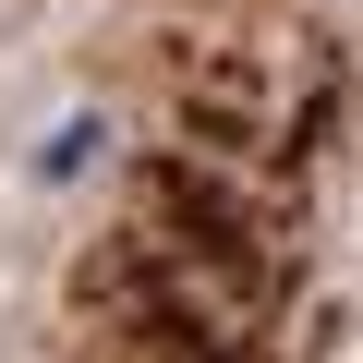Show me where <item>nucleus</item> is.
Returning a JSON list of instances; mask_svg holds the SVG:
<instances>
[{"mask_svg": "<svg viewBox=\"0 0 363 363\" xmlns=\"http://www.w3.org/2000/svg\"><path fill=\"white\" fill-rule=\"evenodd\" d=\"M97 145H109V109H61V121L37 133V157H25V169L61 194V182H85V169H97Z\"/></svg>", "mask_w": 363, "mask_h": 363, "instance_id": "1", "label": "nucleus"}]
</instances>
